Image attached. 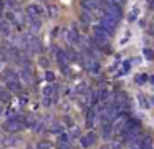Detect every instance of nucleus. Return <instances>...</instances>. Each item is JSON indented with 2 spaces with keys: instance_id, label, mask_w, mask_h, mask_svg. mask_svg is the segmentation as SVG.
I'll return each instance as SVG.
<instances>
[{
  "instance_id": "obj_12",
  "label": "nucleus",
  "mask_w": 154,
  "mask_h": 149,
  "mask_svg": "<svg viewBox=\"0 0 154 149\" xmlns=\"http://www.w3.org/2000/svg\"><path fill=\"white\" fill-rule=\"evenodd\" d=\"M7 88L10 89V91H14V93H20L22 91V85H20V81H18V78L7 81Z\"/></svg>"
},
{
  "instance_id": "obj_21",
  "label": "nucleus",
  "mask_w": 154,
  "mask_h": 149,
  "mask_svg": "<svg viewBox=\"0 0 154 149\" xmlns=\"http://www.w3.org/2000/svg\"><path fill=\"white\" fill-rule=\"evenodd\" d=\"M0 101L8 103V101H10V93L5 91V89H2V91H0Z\"/></svg>"
},
{
  "instance_id": "obj_17",
  "label": "nucleus",
  "mask_w": 154,
  "mask_h": 149,
  "mask_svg": "<svg viewBox=\"0 0 154 149\" xmlns=\"http://www.w3.org/2000/svg\"><path fill=\"white\" fill-rule=\"evenodd\" d=\"M91 20H93V15H91V12H88V10H83L81 12V22L83 23H91Z\"/></svg>"
},
{
  "instance_id": "obj_13",
  "label": "nucleus",
  "mask_w": 154,
  "mask_h": 149,
  "mask_svg": "<svg viewBox=\"0 0 154 149\" xmlns=\"http://www.w3.org/2000/svg\"><path fill=\"white\" fill-rule=\"evenodd\" d=\"M20 78L23 79V83H27V85H32V83H33V75H32V71L27 68H23L20 71Z\"/></svg>"
},
{
  "instance_id": "obj_33",
  "label": "nucleus",
  "mask_w": 154,
  "mask_h": 149,
  "mask_svg": "<svg viewBox=\"0 0 154 149\" xmlns=\"http://www.w3.org/2000/svg\"><path fill=\"white\" fill-rule=\"evenodd\" d=\"M101 149H111V147H109V146L106 144V146H101Z\"/></svg>"
},
{
  "instance_id": "obj_1",
  "label": "nucleus",
  "mask_w": 154,
  "mask_h": 149,
  "mask_svg": "<svg viewBox=\"0 0 154 149\" xmlns=\"http://www.w3.org/2000/svg\"><path fill=\"white\" fill-rule=\"evenodd\" d=\"M23 116H14V118H10L8 121H5L4 123V129L5 131H8V132H20L22 129L25 128V123H23Z\"/></svg>"
},
{
  "instance_id": "obj_27",
  "label": "nucleus",
  "mask_w": 154,
  "mask_h": 149,
  "mask_svg": "<svg viewBox=\"0 0 154 149\" xmlns=\"http://www.w3.org/2000/svg\"><path fill=\"white\" fill-rule=\"evenodd\" d=\"M51 104H53V98H51V96H43V106L50 108Z\"/></svg>"
},
{
  "instance_id": "obj_19",
  "label": "nucleus",
  "mask_w": 154,
  "mask_h": 149,
  "mask_svg": "<svg viewBox=\"0 0 154 149\" xmlns=\"http://www.w3.org/2000/svg\"><path fill=\"white\" fill-rule=\"evenodd\" d=\"M47 13H48V17H50V18H55V17L58 15V8L55 5H50L47 8Z\"/></svg>"
},
{
  "instance_id": "obj_26",
  "label": "nucleus",
  "mask_w": 154,
  "mask_h": 149,
  "mask_svg": "<svg viewBox=\"0 0 154 149\" xmlns=\"http://www.w3.org/2000/svg\"><path fill=\"white\" fill-rule=\"evenodd\" d=\"M68 141H70L68 132H61V134H60V142H61V144H68Z\"/></svg>"
},
{
  "instance_id": "obj_16",
  "label": "nucleus",
  "mask_w": 154,
  "mask_h": 149,
  "mask_svg": "<svg viewBox=\"0 0 154 149\" xmlns=\"http://www.w3.org/2000/svg\"><path fill=\"white\" fill-rule=\"evenodd\" d=\"M137 101H139L141 108H144V109H149V108H151V103H149V99H147L146 96H143V95H137Z\"/></svg>"
},
{
  "instance_id": "obj_4",
  "label": "nucleus",
  "mask_w": 154,
  "mask_h": 149,
  "mask_svg": "<svg viewBox=\"0 0 154 149\" xmlns=\"http://www.w3.org/2000/svg\"><path fill=\"white\" fill-rule=\"evenodd\" d=\"M116 25H118V20H114L113 17L106 15V13H103V15H101V26H104V28H106L111 35H113L114 30H116Z\"/></svg>"
},
{
  "instance_id": "obj_29",
  "label": "nucleus",
  "mask_w": 154,
  "mask_h": 149,
  "mask_svg": "<svg viewBox=\"0 0 154 149\" xmlns=\"http://www.w3.org/2000/svg\"><path fill=\"white\" fill-rule=\"evenodd\" d=\"M45 78H47V81L53 83L55 81V73L53 71H47V73H45Z\"/></svg>"
},
{
  "instance_id": "obj_34",
  "label": "nucleus",
  "mask_w": 154,
  "mask_h": 149,
  "mask_svg": "<svg viewBox=\"0 0 154 149\" xmlns=\"http://www.w3.org/2000/svg\"><path fill=\"white\" fill-rule=\"evenodd\" d=\"M151 83H152V85H154V76H152V78H151Z\"/></svg>"
},
{
  "instance_id": "obj_3",
  "label": "nucleus",
  "mask_w": 154,
  "mask_h": 149,
  "mask_svg": "<svg viewBox=\"0 0 154 149\" xmlns=\"http://www.w3.org/2000/svg\"><path fill=\"white\" fill-rule=\"evenodd\" d=\"M25 12H27L28 17H37V18H40V17H43L47 13V8L43 5H40V3H30V5H27Z\"/></svg>"
},
{
  "instance_id": "obj_35",
  "label": "nucleus",
  "mask_w": 154,
  "mask_h": 149,
  "mask_svg": "<svg viewBox=\"0 0 154 149\" xmlns=\"http://www.w3.org/2000/svg\"><path fill=\"white\" fill-rule=\"evenodd\" d=\"M113 2H123V0H113Z\"/></svg>"
},
{
  "instance_id": "obj_36",
  "label": "nucleus",
  "mask_w": 154,
  "mask_h": 149,
  "mask_svg": "<svg viewBox=\"0 0 154 149\" xmlns=\"http://www.w3.org/2000/svg\"><path fill=\"white\" fill-rule=\"evenodd\" d=\"M0 114H2V106H0Z\"/></svg>"
},
{
  "instance_id": "obj_18",
  "label": "nucleus",
  "mask_w": 154,
  "mask_h": 149,
  "mask_svg": "<svg viewBox=\"0 0 154 149\" xmlns=\"http://www.w3.org/2000/svg\"><path fill=\"white\" fill-rule=\"evenodd\" d=\"M20 142V138H5L4 139V146H15Z\"/></svg>"
},
{
  "instance_id": "obj_32",
  "label": "nucleus",
  "mask_w": 154,
  "mask_h": 149,
  "mask_svg": "<svg viewBox=\"0 0 154 149\" xmlns=\"http://www.w3.org/2000/svg\"><path fill=\"white\" fill-rule=\"evenodd\" d=\"M60 149H71L68 144H60Z\"/></svg>"
},
{
  "instance_id": "obj_30",
  "label": "nucleus",
  "mask_w": 154,
  "mask_h": 149,
  "mask_svg": "<svg viewBox=\"0 0 154 149\" xmlns=\"http://www.w3.org/2000/svg\"><path fill=\"white\" fill-rule=\"evenodd\" d=\"M129 65H131V61H126V63H124V65H123V70H121V73H126L128 70H129Z\"/></svg>"
},
{
  "instance_id": "obj_23",
  "label": "nucleus",
  "mask_w": 154,
  "mask_h": 149,
  "mask_svg": "<svg viewBox=\"0 0 154 149\" xmlns=\"http://www.w3.org/2000/svg\"><path fill=\"white\" fill-rule=\"evenodd\" d=\"M37 149H51V142L50 141H40Z\"/></svg>"
},
{
  "instance_id": "obj_31",
  "label": "nucleus",
  "mask_w": 154,
  "mask_h": 149,
  "mask_svg": "<svg viewBox=\"0 0 154 149\" xmlns=\"http://www.w3.org/2000/svg\"><path fill=\"white\" fill-rule=\"evenodd\" d=\"M40 65L43 66V68H45V66H48V60L47 58H40Z\"/></svg>"
},
{
  "instance_id": "obj_5",
  "label": "nucleus",
  "mask_w": 154,
  "mask_h": 149,
  "mask_svg": "<svg viewBox=\"0 0 154 149\" xmlns=\"http://www.w3.org/2000/svg\"><path fill=\"white\" fill-rule=\"evenodd\" d=\"M57 51V61H58V65H60V68H61V71L63 73H68V55H66V51H63V50H55Z\"/></svg>"
},
{
  "instance_id": "obj_22",
  "label": "nucleus",
  "mask_w": 154,
  "mask_h": 149,
  "mask_svg": "<svg viewBox=\"0 0 154 149\" xmlns=\"http://www.w3.org/2000/svg\"><path fill=\"white\" fill-rule=\"evenodd\" d=\"M68 136H70V139H73V138H80V128H78V126H73V129H71V131L68 132Z\"/></svg>"
},
{
  "instance_id": "obj_8",
  "label": "nucleus",
  "mask_w": 154,
  "mask_h": 149,
  "mask_svg": "<svg viewBox=\"0 0 154 149\" xmlns=\"http://www.w3.org/2000/svg\"><path fill=\"white\" fill-rule=\"evenodd\" d=\"M94 142H96V134H94V132H88L86 136H81L80 138L81 147H90V146L94 144Z\"/></svg>"
},
{
  "instance_id": "obj_25",
  "label": "nucleus",
  "mask_w": 154,
  "mask_h": 149,
  "mask_svg": "<svg viewBox=\"0 0 154 149\" xmlns=\"http://www.w3.org/2000/svg\"><path fill=\"white\" fill-rule=\"evenodd\" d=\"M137 13H139V8H137V7H134L133 12L129 13V22H134V20L137 18Z\"/></svg>"
},
{
  "instance_id": "obj_10",
  "label": "nucleus",
  "mask_w": 154,
  "mask_h": 149,
  "mask_svg": "<svg viewBox=\"0 0 154 149\" xmlns=\"http://www.w3.org/2000/svg\"><path fill=\"white\" fill-rule=\"evenodd\" d=\"M98 5H100V0H81V7H83L85 10H88V12L96 10Z\"/></svg>"
},
{
  "instance_id": "obj_9",
  "label": "nucleus",
  "mask_w": 154,
  "mask_h": 149,
  "mask_svg": "<svg viewBox=\"0 0 154 149\" xmlns=\"http://www.w3.org/2000/svg\"><path fill=\"white\" fill-rule=\"evenodd\" d=\"M96 109L94 108H90L88 109V113H86V126L88 128H93L94 126V123H96Z\"/></svg>"
},
{
  "instance_id": "obj_6",
  "label": "nucleus",
  "mask_w": 154,
  "mask_h": 149,
  "mask_svg": "<svg viewBox=\"0 0 154 149\" xmlns=\"http://www.w3.org/2000/svg\"><path fill=\"white\" fill-rule=\"evenodd\" d=\"M85 65H86L88 71L93 73V75H98V73L101 71V65H100V63H98L94 58H90V56H86V58H85Z\"/></svg>"
},
{
  "instance_id": "obj_24",
  "label": "nucleus",
  "mask_w": 154,
  "mask_h": 149,
  "mask_svg": "<svg viewBox=\"0 0 154 149\" xmlns=\"http://www.w3.org/2000/svg\"><path fill=\"white\" fill-rule=\"evenodd\" d=\"M143 55H144V58H146V60H152V58H154L152 50H149V48H144V50H143Z\"/></svg>"
},
{
  "instance_id": "obj_37",
  "label": "nucleus",
  "mask_w": 154,
  "mask_h": 149,
  "mask_svg": "<svg viewBox=\"0 0 154 149\" xmlns=\"http://www.w3.org/2000/svg\"><path fill=\"white\" fill-rule=\"evenodd\" d=\"M152 103H154V98H152Z\"/></svg>"
},
{
  "instance_id": "obj_20",
  "label": "nucleus",
  "mask_w": 154,
  "mask_h": 149,
  "mask_svg": "<svg viewBox=\"0 0 154 149\" xmlns=\"http://www.w3.org/2000/svg\"><path fill=\"white\" fill-rule=\"evenodd\" d=\"M53 91H57V86H47V88H43V96H53Z\"/></svg>"
},
{
  "instance_id": "obj_7",
  "label": "nucleus",
  "mask_w": 154,
  "mask_h": 149,
  "mask_svg": "<svg viewBox=\"0 0 154 149\" xmlns=\"http://www.w3.org/2000/svg\"><path fill=\"white\" fill-rule=\"evenodd\" d=\"M27 25H28V30L30 33H37L42 26V20L37 18V17H28L27 18Z\"/></svg>"
},
{
  "instance_id": "obj_15",
  "label": "nucleus",
  "mask_w": 154,
  "mask_h": 149,
  "mask_svg": "<svg viewBox=\"0 0 154 149\" xmlns=\"http://www.w3.org/2000/svg\"><path fill=\"white\" fill-rule=\"evenodd\" d=\"M48 131H50L51 134H61V132H63V126L53 121V123L50 124V128H48Z\"/></svg>"
},
{
  "instance_id": "obj_28",
  "label": "nucleus",
  "mask_w": 154,
  "mask_h": 149,
  "mask_svg": "<svg viewBox=\"0 0 154 149\" xmlns=\"http://www.w3.org/2000/svg\"><path fill=\"white\" fill-rule=\"evenodd\" d=\"M147 81V76L146 75H137L136 76V83L137 85H143V83H146Z\"/></svg>"
},
{
  "instance_id": "obj_11",
  "label": "nucleus",
  "mask_w": 154,
  "mask_h": 149,
  "mask_svg": "<svg viewBox=\"0 0 154 149\" xmlns=\"http://www.w3.org/2000/svg\"><path fill=\"white\" fill-rule=\"evenodd\" d=\"M101 136L104 139H109L111 138V132H113V124L111 123H101Z\"/></svg>"
},
{
  "instance_id": "obj_2",
  "label": "nucleus",
  "mask_w": 154,
  "mask_h": 149,
  "mask_svg": "<svg viewBox=\"0 0 154 149\" xmlns=\"http://www.w3.org/2000/svg\"><path fill=\"white\" fill-rule=\"evenodd\" d=\"M128 119H129V116H128L126 113H119V114L116 116V119L113 121V132L121 134L123 129L126 128V124H128Z\"/></svg>"
},
{
  "instance_id": "obj_14",
  "label": "nucleus",
  "mask_w": 154,
  "mask_h": 149,
  "mask_svg": "<svg viewBox=\"0 0 154 149\" xmlns=\"http://www.w3.org/2000/svg\"><path fill=\"white\" fill-rule=\"evenodd\" d=\"M123 146H124V138H123L121 134H118V138L114 139L113 142H111L109 147H111V149H123Z\"/></svg>"
}]
</instances>
